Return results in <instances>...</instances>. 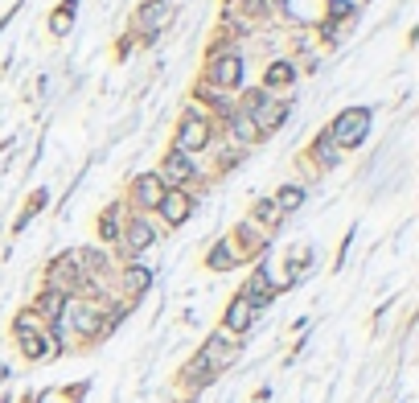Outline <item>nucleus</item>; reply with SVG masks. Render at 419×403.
I'll use <instances>...</instances> for the list:
<instances>
[{
	"label": "nucleus",
	"instance_id": "2",
	"mask_svg": "<svg viewBox=\"0 0 419 403\" xmlns=\"http://www.w3.org/2000/svg\"><path fill=\"white\" fill-rule=\"evenodd\" d=\"M206 140H210V128H206V120L189 111V120L181 124V136H177V152H186V157H189V152L206 148Z\"/></svg>",
	"mask_w": 419,
	"mask_h": 403
},
{
	"label": "nucleus",
	"instance_id": "10",
	"mask_svg": "<svg viewBox=\"0 0 419 403\" xmlns=\"http://www.w3.org/2000/svg\"><path fill=\"white\" fill-rule=\"evenodd\" d=\"M292 83V66L288 62H272L268 66V87H288Z\"/></svg>",
	"mask_w": 419,
	"mask_h": 403
},
{
	"label": "nucleus",
	"instance_id": "1",
	"mask_svg": "<svg viewBox=\"0 0 419 403\" xmlns=\"http://www.w3.org/2000/svg\"><path fill=\"white\" fill-rule=\"evenodd\" d=\"M366 128H370V111L366 107H354V111H341L337 116V124H333V140L341 144V148H354L362 136H366Z\"/></svg>",
	"mask_w": 419,
	"mask_h": 403
},
{
	"label": "nucleus",
	"instance_id": "3",
	"mask_svg": "<svg viewBox=\"0 0 419 403\" xmlns=\"http://www.w3.org/2000/svg\"><path fill=\"white\" fill-rule=\"evenodd\" d=\"M156 206H161V214H165L169 223H186V214H189V198L181 189H165Z\"/></svg>",
	"mask_w": 419,
	"mask_h": 403
},
{
	"label": "nucleus",
	"instance_id": "7",
	"mask_svg": "<svg viewBox=\"0 0 419 403\" xmlns=\"http://www.w3.org/2000/svg\"><path fill=\"white\" fill-rule=\"evenodd\" d=\"M247 325H251V305H247V297H243V301H234L231 309H227V329L243 333Z\"/></svg>",
	"mask_w": 419,
	"mask_h": 403
},
{
	"label": "nucleus",
	"instance_id": "17",
	"mask_svg": "<svg viewBox=\"0 0 419 403\" xmlns=\"http://www.w3.org/2000/svg\"><path fill=\"white\" fill-rule=\"evenodd\" d=\"M161 17H165V4H148L144 8V25H161Z\"/></svg>",
	"mask_w": 419,
	"mask_h": 403
},
{
	"label": "nucleus",
	"instance_id": "19",
	"mask_svg": "<svg viewBox=\"0 0 419 403\" xmlns=\"http://www.w3.org/2000/svg\"><path fill=\"white\" fill-rule=\"evenodd\" d=\"M259 219L263 223H276V202H259Z\"/></svg>",
	"mask_w": 419,
	"mask_h": 403
},
{
	"label": "nucleus",
	"instance_id": "5",
	"mask_svg": "<svg viewBox=\"0 0 419 403\" xmlns=\"http://www.w3.org/2000/svg\"><path fill=\"white\" fill-rule=\"evenodd\" d=\"M161 193H165L161 177H140V181H136V198H140V206H156V202H161Z\"/></svg>",
	"mask_w": 419,
	"mask_h": 403
},
{
	"label": "nucleus",
	"instance_id": "13",
	"mask_svg": "<svg viewBox=\"0 0 419 403\" xmlns=\"http://www.w3.org/2000/svg\"><path fill=\"white\" fill-rule=\"evenodd\" d=\"M21 346H25L29 358H42V354H46V342H42L38 333H21Z\"/></svg>",
	"mask_w": 419,
	"mask_h": 403
},
{
	"label": "nucleus",
	"instance_id": "14",
	"mask_svg": "<svg viewBox=\"0 0 419 403\" xmlns=\"http://www.w3.org/2000/svg\"><path fill=\"white\" fill-rule=\"evenodd\" d=\"M79 329H83V333H95V329H99V317H95V309H79Z\"/></svg>",
	"mask_w": 419,
	"mask_h": 403
},
{
	"label": "nucleus",
	"instance_id": "8",
	"mask_svg": "<svg viewBox=\"0 0 419 403\" xmlns=\"http://www.w3.org/2000/svg\"><path fill=\"white\" fill-rule=\"evenodd\" d=\"M189 169H193V165H189V157H186V152H173V157L165 161V177H169V181L189 177Z\"/></svg>",
	"mask_w": 419,
	"mask_h": 403
},
{
	"label": "nucleus",
	"instance_id": "11",
	"mask_svg": "<svg viewBox=\"0 0 419 403\" xmlns=\"http://www.w3.org/2000/svg\"><path fill=\"white\" fill-rule=\"evenodd\" d=\"M231 124H234V136H238V140H243V144H247V140H255V136H259V124H255V120H251V116H234Z\"/></svg>",
	"mask_w": 419,
	"mask_h": 403
},
{
	"label": "nucleus",
	"instance_id": "6",
	"mask_svg": "<svg viewBox=\"0 0 419 403\" xmlns=\"http://www.w3.org/2000/svg\"><path fill=\"white\" fill-rule=\"evenodd\" d=\"M152 239H156V235H152V226L144 223V219H136V223L128 226V247H132V251H144V247H152Z\"/></svg>",
	"mask_w": 419,
	"mask_h": 403
},
{
	"label": "nucleus",
	"instance_id": "4",
	"mask_svg": "<svg viewBox=\"0 0 419 403\" xmlns=\"http://www.w3.org/2000/svg\"><path fill=\"white\" fill-rule=\"evenodd\" d=\"M238 79H243V62H238L234 54H227V58L214 62V83H218V87H238Z\"/></svg>",
	"mask_w": 419,
	"mask_h": 403
},
{
	"label": "nucleus",
	"instance_id": "9",
	"mask_svg": "<svg viewBox=\"0 0 419 403\" xmlns=\"http://www.w3.org/2000/svg\"><path fill=\"white\" fill-rule=\"evenodd\" d=\"M300 202H304V189H300V185H284V189H279V198H276L279 210H296Z\"/></svg>",
	"mask_w": 419,
	"mask_h": 403
},
{
	"label": "nucleus",
	"instance_id": "16",
	"mask_svg": "<svg viewBox=\"0 0 419 403\" xmlns=\"http://www.w3.org/2000/svg\"><path fill=\"white\" fill-rule=\"evenodd\" d=\"M42 309H46L49 317H62V309H66V297H62V292H58V297H46V305H42Z\"/></svg>",
	"mask_w": 419,
	"mask_h": 403
},
{
	"label": "nucleus",
	"instance_id": "18",
	"mask_svg": "<svg viewBox=\"0 0 419 403\" xmlns=\"http://www.w3.org/2000/svg\"><path fill=\"white\" fill-rule=\"evenodd\" d=\"M279 116H284L279 107H268V111H263V124H259V128H276V124H279Z\"/></svg>",
	"mask_w": 419,
	"mask_h": 403
},
{
	"label": "nucleus",
	"instance_id": "15",
	"mask_svg": "<svg viewBox=\"0 0 419 403\" xmlns=\"http://www.w3.org/2000/svg\"><path fill=\"white\" fill-rule=\"evenodd\" d=\"M350 13H354L350 0H329V17H333V21H341V17H350Z\"/></svg>",
	"mask_w": 419,
	"mask_h": 403
},
{
	"label": "nucleus",
	"instance_id": "12",
	"mask_svg": "<svg viewBox=\"0 0 419 403\" xmlns=\"http://www.w3.org/2000/svg\"><path fill=\"white\" fill-rule=\"evenodd\" d=\"M148 280H152V271H144V268H128V271H124L128 292H144V288H148Z\"/></svg>",
	"mask_w": 419,
	"mask_h": 403
}]
</instances>
